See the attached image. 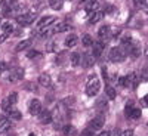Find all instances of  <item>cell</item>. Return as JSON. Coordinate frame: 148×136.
<instances>
[{
  "label": "cell",
  "instance_id": "obj_1",
  "mask_svg": "<svg viewBox=\"0 0 148 136\" xmlns=\"http://www.w3.org/2000/svg\"><path fill=\"white\" fill-rule=\"evenodd\" d=\"M101 89V81L99 79H98L96 76H92L88 81V84H86V93H88L89 96H95L98 95V92H99Z\"/></svg>",
  "mask_w": 148,
  "mask_h": 136
},
{
  "label": "cell",
  "instance_id": "obj_2",
  "mask_svg": "<svg viewBox=\"0 0 148 136\" xmlns=\"http://www.w3.org/2000/svg\"><path fill=\"white\" fill-rule=\"evenodd\" d=\"M126 51H125V47H113L111 49V52H110V59L113 61V62H121V61H125L126 58Z\"/></svg>",
  "mask_w": 148,
  "mask_h": 136
},
{
  "label": "cell",
  "instance_id": "obj_3",
  "mask_svg": "<svg viewBox=\"0 0 148 136\" xmlns=\"http://www.w3.org/2000/svg\"><path fill=\"white\" fill-rule=\"evenodd\" d=\"M34 19H36V14H33V12H25V14H21L16 16V22L22 27H27L30 24H33Z\"/></svg>",
  "mask_w": 148,
  "mask_h": 136
},
{
  "label": "cell",
  "instance_id": "obj_4",
  "mask_svg": "<svg viewBox=\"0 0 148 136\" xmlns=\"http://www.w3.org/2000/svg\"><path fill=\"white\" fill-rule=\"evenodd\" d=\"M123 47H125V51H126V53H127L129 56H132V58H139V55H141L139 44L130 42V43H127V44H123Z\"/></svg>",
  "mask_w": 148,
  "mask_h": 136
},
{
  "label": "cell",
  "instance_id": "obj_5",
  "mask_svg": "<svg viewBox=\"0 0 148 136\" xmlns=\"http://www.w3.org/2000/svg\"><path fill=\"white\" fill-rule=\"evenodd\" d=\"M125 114L130 120H138L141 117V109L139 108H135V107H132V104H129L126 107V109H125Z\"/></svg>",
  "mask_w": 148,
  "mask_h": 136
},
{
  "label": "cell",
  "instance_id": "obj_6",
  "mask_svg": "<svg viewBox=\"0 0 148 136\" xmlns=\"http://www.w3.org/2000/svg\"><path fill=\"white\" fill-rule=\"evenodd\" d=\"M24 77V70L22 68H15L9 72V81L10 83H16Z\"/></svg>",
  "mask_w": 148,
  "mask_h": 136
},
{
  "label": "cell",
  "instance_id": "obj_7",
  "mask_svg": "<svg viewBox=\"0 0 148 136\" xmlns=\"http://www.w3.org/2000/svg\"><path fill=\"white\" fill-rule=\"evenodd\" d=\"M30 114H33V115H39L40 113H42V102L39 101V99H33L31 102H30Z\"/></svg>",
  "mask_w": 148,
  "mask_h": 136
},
{
  "label": "cell",
  "instance_id": "obj_8",
  "mask_svg": "<svg viewBox=\"0 0 148 136\" xmlns=\"http://www.w3.org/2000/svg\"><path fill=\"white\" fill-rule=\"evenodd\" d=\"M104 123H105V118L101 117V115L92 118V121H90V129H92V132H93V130H101V129L104 127Z\"/></svg>",
  "mask_w": 148,
  "mask_h": 136
},
{
  "label": "cell",
  "instance_id": "obj_9",
  "mask_svg": "<svg viewBox=\"0 0 148 136\" xmlns=\"http://www.w3.org/2000/svg\"><path fill=\"white\" fill-rule=\"evenodd\" d=\"M53 22H55V16H43L39 22H37V27L42 30V28H46V27H51Z\"/></svg>",
  "mask_w": 148,
  "mask_h": 136
},
{
  "label": "cell",
  "instance_id": "obj_10",
  "mask_svg": "<svg viewBox=\"0 0 148 136\" xmlns=\"http://www.w3.org/2000/svg\"><path fill=\"white\" fill-rule=\"evenodd\" d=\"M93 62H95V56L92 53H84L82 56V65L84 68H90L93 65Z\"/></svg>",
  "mask_w": 148,
  "mask_h": 136
},
{
  "label": "cell",
  "instance_id": "obj_11",
  "mask_svg": "<svg viewBox=\"0 0 148 136\" xmlns=\"http://www.w3.org/2000/svg\"><path fill=\"white\" fill-rule=\"evenodd\" d=\"M89 15H90V18H89V24H90V25H93V24H96L98 21H101V19H102L104 12L98 9V10H93L92 14H89Z\"/></svg>",
  "mask_w": 148,
  "mask_h": 136
},
{
  "label": "cell",
  "instance_id": "obj_12",
  "mask_svg": "<svg viewBox=\"0 0 148 136\" xmlns=\"http://www.w3.org/2000/svg\"><path fill=\"white\" fill-rule=\"evenodd\" d=\"M90 47H92V55L95 58H99L102 55V52H104V44L102 43H95L93 42V44Z\"/></svg>",
  "mask_w": 148,
  "mask_h": 136
},
{
  "label": "cell",
  "instance_id": "obj_13",
  "mask_svg": "<svg viewBox=\"0 0 148 136\" xmlns=\"http://www.w3.org/2000/svg\"><path fill=\"white\" fill-rule=\"evenodd\" d=\"M39 83L40 86H45V87H51L52 86V79L49 74H40L39 76Z\"/></svg>",
  "mask_w": 148,
  "mask_h": 136
},
{
  "label": "cell",
  "instance_id": "obj_14",
  "mask_svg": "<svg viewBox=\"0 0 148 136\" xmlns=\"http://www.w3.org/2000/svg\"><path fill=\"white\" fill-rule=\"evenodd\" d=\"M12 127V123L6 117H0V133H5Z\"/></svg>",
  "mask_w": 148,
  "mask_h": 136
},
{
  "label": "cell",
  "instance_id": "obj_15",
  "mask_svg": "<svg viewBox=\"0 0 148 136\" xmlns=\"http://www.w3.org/2000/svg\"><path fill=\"white\" fill-rule=\"evenodd\" d=\"M98 34H99V37H101L102 40H108L110 37H111V30H110L108 25H102L99 28V31H98Z\"/></svg>",
  "mask_w": 148,
  "mask_h": 136
},
{
  "label": "cell",
  "instance_id": "obj_16",
  "mask_svg": "<svg viewBox=\"0 0 148 136\" xmlns=\"http://www.w3.org/2000/svg\"><path fill=\"white\" fill-rule=\"evenodd\" d=\"M39 117H40V123H43V124H49L52 121V114L49 111H42Z\"/></svg>",
  "mask_w": 148,
  "mask_h": 136
},
{
  "label": "cell",
  "instance_id": "obj_17",
  "mask_svg": "<svg viewBox=\"0 0 148 136\" xmlns=\"http://www.w3.org/2000/svg\"><path fill=\"white\" fill-rule=\"evenodd\" d=\"M127 86H130L132 89H136V86H138V76L135 72H130L127 76Z\"/></svg>",
  "mask_w": 148,
  "mask_h": 136
},
{
  "label": "cell",
  "instance_id": "obj_18",
  "mask_svg": "<svg viewBox=\"0 0 148 136\" xmlns=\"http://www.w3.org/2000/svg\"><path fill=\"white\" fill-rule=\"evenodd\" d=\"M77 42H79V39H77V36H74V34H70L67 39H65V46L67 47H74L77 44Z\"/></svg>",
  "mask_w": 148,
  "mask_h": 136
},
{
  "label": "cell",
  "instance_id": "obj_19",
  "mask_svg": "<svg viewBox=\"0 0 148 136\" xmlns=\"http://www.w3.org/2000/svg\"><path fill=\"white\" fill-rule=\"evenodd\" d=\"M68 30V24L67 22H58L53 27V33H64Z\"/></svg>",
  "mask_w": 148,
  "mask_h": 136
},
{
  "label": "cell",
  "instance_id": "obj_20",
  "mask_svg": "<svg viewBox=\"0 0 148 136\" xmlns=\"http://www.w3.org/2000/svg\"><path fill=\"white\" fill-rule=\"evenodd\" d=\"M49 5H51L53 10H59V9H62L64 0H49Z\"/></svg>",
  "mask_w": 148,
  "mask_h": 136
},
{
  "label": "cell",
  "instance_id": "obj_21",
  "mask_svg": "<svg viewBox=\"0 0 148 136\" xmlns=\"http://www.w3.org/2000/svg\"><path fill=\"white\" fill-rule=\"evenodd\" d=\"M12 105H14V104L10 102V99H9V98H5V99L2 101V109L5 111V113H9V111H10L12 108H14Z\"/></svg>",
  "mask_w": 148,
  "mask_h": 136
},
{
  "label": "cell",
  "instance_id": "obj_22",
  "mask_svg": "<svg viewBox=\"0 0 148 136\" xmlns=\"http://www.w3.org/2000/svg\"><path fill=\"white\" fill-rule=\"evenodd\" d=\"M80 62H82V56H80V53H77V52L71 53V64H73L74 67H77V65H80Z\"/></svg>",
  "mask_w": 148,
  "mask_h": 136
},
{
  "label": "cell",
  "instance_id": "obj_23",
  "mask_svg": "<svg viewBox=\"0 0 148 136\" xmlns=\"http://www.w3.org/2000/svg\"><path fill=\"white\" fill-rule=\"evenodd\" d=\"M0 27L3 28V34H6V36H9L10 33H14V25H12V24H9V22H5V24H2Z\"/></svg>",
  "mask_w": 148,
  "mask_h": 136
},
{
  "label": "cell",
  "instance_id": "obj_24",
  "mask_svg": "<svg viewBox=\"0 0 148 136\" xmlns=\"http://www.w3.org/2000/svg\"><path fill=\"white\" fill-rule=\"evenodd\" d=\"M93 10H98V2H96V0L89 2L88 5H86V12H88V14H92Z\"/></svg>",
  "mask_w": 148,
  "mask_h": 136
},
{
  "label": "cell",
  "instance_id": "obj_25",
  "mask_svg": "<svg viewBox=\"0 0 148 136\" xmlns=\"http://www.w3.org/2000/svg\"><path fill=\"white\" fill-rule=\"evenodd\" d=\"M82 43H83V46H86V47H90V46L93 44V40H92V37H90L89 34H84L83 39H82Z\"/></svg>",
  "mask_w": 148,
  "mask_h": 136
},
{
  "label": "cell",
  "instance_id": "obj_26",
  "mask_svg": "<svg viewBox=\"0 0 148 136\" xmlns=\"http://www.w3.org/2000/svg\"><path fill=\"white\" fill-rule=\"evenodd\" d=\"M9 118H14V120H21L22 118V114L19 113V111H16L15 108H12L9 111Z\"/></svg>",
  "mask_w": 148,
  "mask_h": 136
},
{
  "label": "cell",
  "instance_id": "obj_27",
  "mask_svg": "<svg viewBox=\"0 0 148 136\" xmlns=\"http://www.w3.org/2000/svg\"><path fill=\"white\" fill-rule=\"evenodd\" d=\"M28 46H30V40H22L21 43L16 44L15 51H16V52H21V51H24V49H27Z\"/></svg>",
  "mask_w": 148,
  "mask_h": 136
},
{
  "label": "cell",
  "instance_id": "obj_28",
  "mask_svg": "<svg viewBox=\"0 0 148 136\" xmlns=\"http://www.w3.org/2000/svg\"><path fill=\"white\" fill-rule=\"evenodd\" d=\"M107 96H108V99H116V89L114 87H111V86H107Z\"/></svg>",
  "mask_w": 148,
  "mask_h": 136
},
{
  "label": "cell",
  "instance_id": "obj_29",
  "mask_svg": "<svg viewBox=\"0 0 148 136\" xmlns=\"http://www.w3.org/2000/svg\"><path fill=\"white\" fill-rule=\"evenodd\" d=\"M40 34H42V37H51V36L53 34V28H51V27L42 28V30H40Z\"/></svg>",
  "mask_w": 148,
  "mask_h": 136
},
{
  "label": "cell",
  "instance_id": "obj_30",
  "mask_svg": "<svg viewBox=\"0 0 148 136\" xmlns=\"http://www.w3.org/2000/svg\"><path fill=\"white\" fill-rule=\"evenodd\" d=\"M139 79L144 80V81H148V67H145V68L141 70V72H139Z\"/></svg>",
  "mask_w": 148,
  "mask_h": 136
},
{
  "label": "cell",
  "instance_id": "obj_31",
  "mask_svg": "<svg viewBox=\"0 0 148 136\" xmlns=\"http://www.w3.org/2000/svg\"><path fill=\"white\" fill-rule=\"evenodd\" d=\"M121 42H123V44H127V43L132 42V37H130L129 34H125V36L121 37Z\"/></svg>",
  "mask_w": 148,
  "mask_h": 136
},
{
  "label": "cell",
  "instance_id": "obj_32",
  "mask_svg": "<svg viewBox=\"0 0 148 136\" xmlns=\"http://www.w3.org/2000/svg\"><path fill=\"white\" fill-rule=\"evenodd\" d=\"M96 107H98V109H107V102L105 101H99L96 104Z\"/></svg>",
  "mask_w": 148,
  "mask_h": 136
},
{
  "label": "cell",
  "instance_id": "obj_33",
  "mask_svg": "<svg viewBox=\"0 0 148 136\" xmlns=\"http://www.w3.org/2000/svg\"><path fill=\"white\" fill-rule=\"evenodd\" d=\"M64 133H65V135H73V133H74V127H73V126H67V127L64 129Z\"/></svg>",
  "mask_w": 148,
  "mask_h": 136
},
{
  "label": "cell",
  "instance_id": "obj_34",
  "mask_svg": "<svg viewBox=\"0 0 148 136\" xmlns=\"http://www.w3.org/2000/svg\"><path fill=\"white\" fill-rule=\"evenodd\" d=\"M119 83H120V86H123V87H126V86H127V77H120Z\"/></svg>",
  "mask_w": 148,
  "mask_h": 136
},
{
  "label": "cell",
  "instance_id": "obj_35",
  "mask_svg": "<svg viewBox=\"0 0 148 136\" xmlns=\"http://www.w3.org/2000/svg\"><path fill=\"white\" fill-rule=\"evenodd\" d=\"M8 98L10 99V102H12V104H15V102L18 101V96H16V93H10V95H9Z\"/></svg>",
  "mask_w": 148,
  "mask_h": 136
},
{
  "label": "cell",
  "instance_id": "obj_36",
  "mask_svg": "<svg viewBox=\"0 0 148 136\" xmlns=\"http://www.w3.org/2000/svg\"><path fill=\"white\" fill-rule=\"evenodd\" d=\"M55 46H56V43L55 42H51L47 44V52H53L55 51Z\"/></svg>",
  "mask_w": 148,
  "mask_h": 136
},
{
  "label": "cell",
  "instance_id": "obj_37",
  "mask_svg": "<svg viewBox=\"0 0 148 136\" xmlns=\"http://www.w3.org/2000/svg\"><path fill=\"white\" fill-rule=\"evenodd\" d=\"M27 56H28V58H37V56H40V53L36 52V51H31V52H28Z\"/></svg>",
  "mask_w": 148,
  "mask_h": 136
},
{
  "label": "cell",
  "instance_id": "obj_38",
  "mask_svg": "<svg viewBox=\"0 0 148 136\" xmlns=\"http://www.w3.org/2000/svg\"><path fill=\"white\" fill-rule=\"evenodd\" d=\"M120 136H133V130L127 129V130H125L123 133H120Z\"/></svg>",
  "mask_w": 148,
  "mask_h": 136
},
{
  "label": "cell",
  "instance_id": "obj_39",
  "mask_svg": "<svg viewBox=\"0 0 148 136\" xmlns=\"http://www.w3.org/2000/svg\"><path fill=\"white\" fill-rule=\"evenodd\" d=\"M6 68H8V65H6L5 62H2V61H0V74L5 72V71H6Z\"/></svg>",
  "mask_w": 148,
  "mask_h": 136
},
{
  "label": "cell",
  "instance_id": "obj_40",
  "mask_svg": "<svg viewBox=\"0 0 148 136\" xmlns=\"http://www.w3.org/2000/svg\"><path fill=\"white\" fill-rule=\"evenodd\" d=\"M80 136H93V132L92 130H84L80 133Z\"/></svg>",
  "mask_w": 148,
  "mask_h": 136
},
{
  "label": "cell",
  "instance_id": "obj_41",
  "mask_svg": "<svg viewBox=\"0 0 148 136\" xmlns=\"http://www.w3.org/2000/svg\"><path fill=\"white\" fill-rule=\"evenodd\" d=\"M110 136H120V130L119 129H114L113 132L110 133Z\"/></svg>",
  "mask_w": 148,
  "mask_h": 136
},
{
  "label": "cell",
  "instance_id": "obj_42",
  "mask_svg": "<svg viewBox=\"0 0 148 136\" xmlns=\"http://www.w3.org/2000/svg\"><path fill=\"white\" fill-rule=\"evenodd\" d=\"M64 56H65V53H59V56H58V64H62V61H64L62 58H64Z\"/></svg>",
  "mask_w": 148,
  "mask_h": 136
},
{
  "label": "cell",
  "instance_id": "obj_43",
  "mask_svg": "<svg viewBox=\"0 0 148 136\" xmlns=\"http://www.w3.org/2000/svg\"><path fill=\"white\" fill-rule=\"evenodd\" d=\"M98 136H110V132H101Z\"/></svg>",
  "mask_w": 148,
  "mask_h": 136
},
{
  "label": "cell",
  "instance_id": "obj_44",
  "mask_svg": "<svg viewBox=\"0 0 148 136\" xmlns=\"http://www.w3.org/2000/svg\"><path fill=\"white\" fill-rule=\"evenodd\" d=\"M6 34H2V36H0V43H2V42H5V39H6Z\"/></svg>",
  "mask_w": 148,
  "mask_h": 136
},
{
  "label": "cell",
  "instance_id": "obj_45",
  "mask_svg": "<svg viewBox=\"0 0 148 136\" xmlns=\"http://www.w3.org/2000/svg\"><path fill=\"white\" fill-rule=\"evenodd\" d=\"M135 3H136V5H142L144 0H135Z\"/></svg>",
  "mask_w": 148,
  "mask_h": 136
},
{
  "label": "cell",
  "instance_id": "obj_46",
  "mask_svg": "<svg viewBox=\"0 0 148 136\" xmlns=\"http://www.w3.org/2000/svg\"><path fill=\"white\" fill-rule=\"evenodd\" d=\"M144 102H145V104H147V105H148V95H147V96H145V98H144Z\"/></svg>",
  "mask_w": 148,
  "mask_h": 136
},
{
  "label": "cell",
  "instance_id": "obj_47",
  "mask_svg": "<svg viewBox=\"0 0 148 136\" xmlns=\"http://www.w3.org/2000/svg\"><path fill=\"white\" fill-rule=\"evenodd\" d=\"M142 5H145V6L148 8V0H144V3H142Z\"/></svg>",
  "mask_w": 148,
  "mask_h": 136
},
{
  "label": "cell",
  "instance_id": "obj_48",
  "mask_svg": "<svg viewBox=\"0 0 148 136\" xmlns=\"http://www.w3.org/2000/svg\"><path fill=\"white\" fill-rule=\"evenodd\" d=\"M145 56L148 58V46H147V49H145Z\"/></svg>",
  "mask_w": 148,
  "mask_h": 136
},
{
  "label": "cell",
  "instance_id": "obj_49",
  "mask_svg": "<svg viewBox=\"0 0 148 136\" xmlns=\"http://www.w3.org/2000/svg\"><path fill=\"white\" fill-rule=\"evenodd\" d=\"M28 136H34V133H30V135H28Z\"/></svg>",
  "mask_w": 148,
  "mask_h": 136
},
{
  "label": "cell",
  "instance_id": "obj_50",
  "mask_svg": "<svg viewBox=\"0 0 148 136\" xmlns=\"http://www.w3.org/2000/svg\"><path fill=\"white\" fill-rule=\"evenodd\" d=\"M0 25H2V19H0Z\"/></svg>",
  "mask_w": 148,
  "mask_h": 136
},
{
  "label": "cell",
  "instance_id": "obj_51",
  "mask_svg": "<svg viewBox=\"0 0 148 136\" xmlns=\"http://www.w3.org/2000/svg\"><path fill=\"white\" fill-rule=\"evenodd\" d=\"M88 2H93V0H88Z\"/></svg>",
  "mask_w": 148,
  "mask_h": 136
}]
</instances>
